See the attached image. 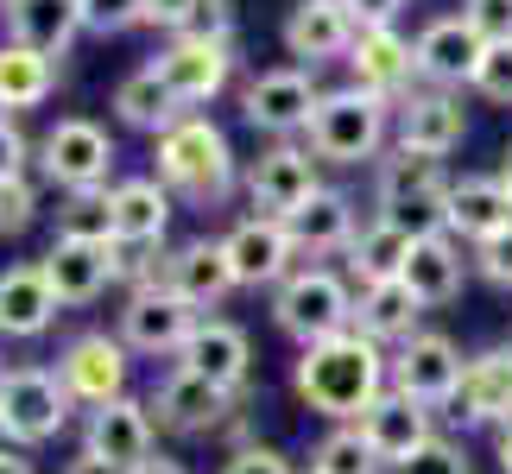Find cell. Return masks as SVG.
Here are the masks:
<instances>
[{
  "label": "cell",
  "mask_w": 512,
  "mask_h": 474,
  "mask_svg": "<svg viewBox=\"0 0 512 474\" xmlns=\"http://www.w3.org/2000/svg\"><path fill=\"white\" fill-rule=\"evenodd\" d=\"M26 158H32V140L19 133V121H13V114H0V184L26 177Z\"/></svg>",
  "instance_id": "7dc6e473"
},
{
  "label": "cell",
  "mask_w": 512,
  "mask_h": 474,
  "mask_svg": "<svg viewBox=\"0 0 512 474\" xmlns=\"http://www.w3.org/2000/svg\"><path fill=\"white\" fill-rule=\"evenodd\" d=\"M32 222H38V190H32V177L0 184V234H26Z\"/></svg>",
  "instance_id": "f35d334b"
},
{
  "label": "cell",
  "mask_w": 512,
  "mask_h": 474,
  "mask_svg": "<svg viewBox=\"0 0 512 474\" xmlns=\"http://www.w3.org/2000/svg\"><path fill=\"white\" fill-rule=\"evenodd\" d=\"M512 228V196L500 177H456L449 184V241H494V234Z\"/></svg>",
  "instance_id": "4316f807"
},
{
  "label": "cell",
  "mask_w": 512,
  "mask_h": 474,
  "mask_svg": "<svg viewBox=\"0 0 512 474\" xmlns=\"http://www.w3.org/2000/svg\"><path fill=\"white\" fill-rule=\"evenodd\" d=\"M64 474H121V468H108V462H95V456H76Z\"/></svg>",
  "instance_id": "f5cc1de1"
},
{
  "label": "cell",
  "mask_w": 512,
  "mask_h": 474,
  "mask_svg": "<svg viewBox=\"0 0 512 474\" xmlns=\"http://www.w3.org/2000/svg\"><path fill=\"white\" fill-rule=\"evenodd\" d=\"M411 57H418V76L430 89H475V70L487 57V38L468 26L462 13H443L411 38Z\"/></svg>",
  "instance_id": "7c38bea8"
},
{
  "label": "cell",
  "mask_w": 512,
  "mask_h": 474,
  "mask_svg": "<svg viewBox=\"0 0 512 474\" xmlns=\"http://www.w3.org/2000/svg\"><path fill=\"white\" fill-rule=\"evenodd\" d=\"M354 38H361V26H354V13L342 0H298V7L285 13V51L298 57V64H329V57L348 64Z\"/></svg>",
  "instance_id": "603a6c76"
},
{
  "label": "cell",
  "mask_w": 512,
  "mask_h": 474,
  "mask_svg": "<svg viewBox=\"0 0 512 474\" xmlns=\"http://www.w3.org/2000/svg\"><path fill=\"white\" fill-rule=\"evenodd\" d=\"M399 285L418 298L424 310H443L462 298V247L449 234H430V241H411V260L399 272Z\"/></svg>",
  "instance_id": "f546056e"
},
{
  "label": "cell",
  "mask_w": 512,
  "mask_h": 474,
  "mask_svg": "<svg viewBox=\"0 0 512 474\" xmlns=\"http://www.w3.org/2000/svg\"><path fill=\"white\" fill-rule=\"evenodd\" d=\"M177 367L196 373V380H209V386H222V392H241L247 373H253L247 329L241 323H222V316H203L196 335L184 342V354H177Z\"/></svg>",
  "instance_id": "ffe728a7"
},
{
  "label": "cell",
  "mask_w": 512,
  "mask_h": 474,
  "mask_svg": "<svg viewBox=\"0 0 512 474\" xmlns=\"http://www.w3.org/2000/svg\"><path fill=\"white\" fill-rule=\"evenodd\" d=\"M203 310H190L184 298H171L165 285H146V291H127L121 304V342L127 354H184V342L196 335Z\"/></svg>",
  "instance_id": "9c48e42d"
},
{
  "label": "cell",
  "mask_w": 512,
  "mask_h": 474,
  "mask_svg": "<svg viewBox=\"0 0 512 474\" xmlns=\"http://www.w3.org/2000/svg\"><path fill=\"white\" fill-rule=\"evenodd\" d=\"M494 177H500V184H506V196H512V146L500 152V171H494Z\"/></svg>",
  "instance_id": "11a10c76"
},
{
  "label": "cell",
  "mask_w": 512,
  "mask_h": 474,
  "mask_svg": "<svg viewBox=\"0 0 512 474\" xmlns=\"http://www.w3.org/2000/svg\"><path fill=\"white\" fill-rule=\"evenodd\" d=\"M462 19L487 38V45H506L512 38V0H462Z\"/></svg>",
  "instance_id": "7bdbcfd3"
},
{
  "label": "cell",
  "mask_w": 512,
  "mask_h": 474,
  "mask_svg": "<svg viewBox=\"0 0 512 474\" xmlns=\"http://www.w3.org/2000/svg\"><path fill=\"white\" fill-rule=\"evenodd\" d=\"M449 418L456 424H512V348H487L475 354V361L462 367V386H456V399H449Z\"/></svg>",
  "instance_id": "44dd1931"
},
{
  "label": "cell",
  "mask_w": 512,
  "mask_h": 474,
  "mask_svg": "<svg viewBox=\"0 0 512 474\" xmlns=\"http://www.w3.org/2000/svg\"><path fill=\"white\" fill-rule=\"evenodd\" d=\"M348 70H354V89H367V95H380V102L399 108L411 95L418 57H411V38H399V26H367L348 51Z\"/></svg>",
  "instance_id": "d6986e66"
},
{
  "label": "cell",
  "mask_w": 512,
  "mask_h": 474,
  "mask_svg": "<svg viewBox=\"0 0 512 474\" xmlns=\"http://www.w3.org/2000/svg\"><path fill=\"white\" fill-rule=\"evenodd\" d=\"M38 165L57 190H108V171H114V140L108 127L83 121V114H70V121H57L45 140H38Z\"/></svg>",
  "instance_id": "52a82bcc"
},
{
  "label": "cell",
  "mask_w": 512,
  "mask_h": 474,
  "mask_svg": "<svg viewBox=\"0 0 512 474\" xmlns=\"http://www.w3.org/2000/svg\"><path fill=\"white\" fill-rule=\"evenodd\" d=\"M272 323H279L298 348H317L329 335L354 329V291H348L342 272H329V266H298L279 291H272Z\"/></svg>",
  "instance_id": "277c9868"
},
{
  "label": "cell",
  "mask_w": 512,
  "mask_h": 474,
  "mask_svg": "<svg viewBox=\"0 0 512 474\" xmlns=\"http://www.w3.org/2000/svg\"><path fill=\"white\" fill-rule=\"evenodd\" d=\"M7 373H13V367H7V361H0V386H7Z\"/></svg>",
  "instance_id": "9f6ffc18"
},
{
  "label": "cell",
  "mask_w": 512,
  "mask_h": 474,
  "mask_svg": "<svg viewBox=\"0 0 512 474\" xmlns=\"http://www.w3.org/2000/svg\"><path fill=\"white\" fill-rule=\"evenodd\" d=\"M57 310H64V304L51 298L38 260L0 272V335H7V342H32V335H45L57 323Z\"/></svg>",
  "instance_id": "83f0119b"
},
{
  "label": "cell",
  "mask_w": 512,
  "mask_h": 474,
  "mask_svg": "<svg viewBox=\"0 0 512 474\" xmlns=\"http://www.w3.org/2000/svg\"><path fill=\"white\" fill-rule=\"evenodd\" d=\"M114 114H121L127 127H140V133H152V140H159V133H171V127L184 121L190 108L177 102V95L165 89V76H159V70L146 64V70H133L127 83L114 89Z\"/></svg>",
  "instance_id": "1f68e13d"
},
{
  "label": "cell",
  "mask_w": 512,
  "mask_h": 474,
  "mask_svg": "<svg viewBox=\"0 0 512 474\" xmlns=\"http://www.w3.org/2000/svg\"><path fill=\"white\" fill-rule=\"evenodd\" d=\"M228 247V266H234V285H272L279 291L291 272H298V241H291L285 222H272V215H247V222H234L222 234Z\"/></svg>",
  "instance_id": "8fae6325"
},
{
  "label": "cell",
  "mask_w": 512,
  "mask_h": 474,
  "mask_svg": "<svg viewBox=\"0 0 512 474\" xmlns=\"http://www.w3.org/2000/svg\"><path fill=\"white\" fill-rule=\"evenodd\" d=\"M462 367H468L462 348L449 342V335L424 329L392 354V392L418 399L424 411H449V399H456V386H462Z\"/></svg>",
  "instance_id": "ba28073f"
},
{
  "label": "cell",
  "mask_w": 512,
  "mask_h": 474,
  "mask_svg": "<svg viewBox=\"0 0 512 474\" xmlns=\"http://www.w3.org/2000/svg\"><path fill=\"white\" fill-rule=\"evenodd\" d=\"M70 424V392L51 367H13L0 386V437L13 449H38Z\"/></svg>",
  "instance_id": "5b68a950"
},
{
  "label": "cell",
  "mask_w": 512,
  "mask_h": 474,
  "mask_svg": "<svg viewBox=\"0 0 512 474\" xmlns=\"http://www.w3.org/2000/svg\"><path fill=\"white\" fill-rule=\"evenodd\" d=\"M392 133V102L367 89H329L317 114H310L304 140H310V158H323V165H380V146Z\"/></svg>",
  "instance_id": "3957f363"
},
{
  "label": "cell",
  "mask_w": 512,
  "mask_h": 474,
  "mask_svg": "<svg viewBox=\"0 0 512 474\" xmlns=\"http://www.w3.org/2000/svg\"><path fill=\"white\" fill-rule=\"evenodd\" d=\"M475 272H481L487 285L512 291V228H506V234H494V241H481V247H475Z\"/></svg>",
  "instance_id": "f6af8a7d"
},
{
  "label": "cell",
  "mask_w": 512,
  "mask_h": 474,
  "mask_svg": "<svg viewBox=\"0 0 512 474\" xmlns=\"http://www.w3.org/2000/svg\"><path fill=\"white\" fill-rule=\"evenodd\" d=\"M317 158H310V146H272L253 158V171H247V196H253V209L272 215V222H285V215H298L310 196H317Z\"/></svg>",
  "instance_id": "5bb4252c"
},
{
  "label": "cell",
  "mask_w": 512,
  "mask_h": 474,
  "mask_svg": "<svg viewBox=\"0 0 512 474\" xmlns=\"http://www.w3.org/2000/svg\"><path fill=\"white\" fill-rule=\"evenodd\" d=\"M411 260V241L399 228H386V222H367L361 234H354V247H348V272H354V285H386V279H399Z\"/></svg>",
  "instance_id": "836d02e7"
},
{
  "label": "cell",
  "mask_w": 512,
  "mask_h": 474,
  "mask_svg": "<svg viewBox=\"0 0 512 474\" xmlns=\"http://www.w3.org/2000/svg\"><path fill=\"white\" fill-rule=\"evenodd\" d=\"M159 184L171 196H184V203H196V209L228 203V190H234L228 133L215 121H203V114H184L171 133H159Z\"/></svg>",
  "instance_id": "7a4b0ae2"
},
{
  "label": "cell",
  "mask_w": 512,
  "mask_h": 474,
  "mask_svg": "<svg viewBox=\"0 0 512 474\" xmlns=\"http://www.w3.org/2000/svg\"><path fill=\"white\" fill-rule=\"evenodd\" d=\"M430 418H437V411H424L418 399H405V392H380V399L367 405V418H361V437H367V449L373 456H380V468H392L399 474L411 456H418V449L437 437V430H430Z\"/></svg>",
  "instance_id": "e0dca14e"
},
{
  "label": "cell",
  "mask_w": 512,
  "mask_h": 474,
  "mask_svg": "<svg viewBox=\"0 0 512 474\" xmlns=\"http://www.w3.org/2000/svg\"><path fill=\"white\" fill-rule=\"evenodd\" d=\"M285 228H291V241H298V253H348L354 234H361V215H354V203L342 190L323 184L298 215H285Z\"/></svg>",
  "instance_id": "4dcf8cb0"
},
{
  "label": "cell",
  "mask_w": 512,
  "mask_h": 474,
  "mask_svg": "<svg viewBox=\"0 0 512 474\" xmlns=\"http://www.w3.org/2000/svg\"><path fill=\"white\" fill-rule=\"evenodd\" d=\"M83 456L121 468V474L146 468L152 456H159V424H152V405H140V399H114V405H102V411H89Z\"/></svg>",
  "instance_id": "30bf717a"
},
{
  "label": "cell",
  "mask_w": 512,
  "mask_h": 474,
  "mask_svg": "<svg viewBox=\"0 0 512 474\" xmlns=\"http://www.w3.org/2000/svg\"><path fill=\"white\" fill-rule=\"evenodd\" d=\"M190 13H196V0H140V26H159L171 38L190 32Z\"/></svg>",
  "instance_id": "c3c4849f"
},
{
  "label": "cell",
  "mask_w": 512,
  "mask_h": 474,
  "mask_svg": "<svg viewBox=\"0 0 512 474\" xmlns=\"http://www.w3.org/2000/svg\"><path fill=\"white\" fill-rule=\"evenodd\" d=\"M57 89V64L51 57H38V51H26V45H0V108L7 114H19V108H38L45 95Z\"/></svg>",
  "instance_id": "d6a6232c"
},
{
  "label": "cell",
  "mask_w": 512,
  "mask_h": 474,
  "mask_svg": "<svg viewBox=\"0 0 512 474\" xmlns=\"http://www.w3.org/2000/svg\"><path fill=\"white\" fill-rule=\"evenodd\" d=\"M475 89L487 95V102L512 108V38H506V45H487L481 70H475Z\"/></svg>",
  "instance_id": "ab89813d"
},
{
  "label": "cell",
  "mask_w": 512,
  "mask_h": 474,
  "mask_svg": "<svg viewBox=\"0 0 512 474\" xmlns=\"http://www.w3.org/2000/svg\"><path fill=\"white\" fill-rule=\"evenodd\" d=\"M399 474H475V468H468V449H462V443L430 437V443H424V449H418V456H411Z\"/></svg>",
  "instance_id": "60d3db41"
},
{
  "label": "cell",
  "mask_w": 512,
  "mask_h": 474,
  "mask_svg": "<svg viewBox=\"0 0 512 474\" xmlns=\"http://www.w3.org/2000/svg\"><path fill=\"white\" fill-rule=\"evenodd\" d=\"M380 215L373 222L399 228L405 241H430V234H449V184L437 190H411V196H386V203H373Z\"/></svg>",
  "instance_id": "e575fe53"
},
{
  "label": "cell",
  "mask_w": 512,
  "mask_h": 474,
  "mask_svg": "<svg viewBox=\"0 0 512 474\" xmlns=\"http://www.w3.org/2000/svg\"><path fill=\"white\" fill-rule=\"evenodd\" d=\"M291 386L298 399L329 424H361L367 405L392 386V354L380 342H367L361 329H342L329 342L304 348L298 367H291Z\"/></svg>",
  "instance_id": "6da1fadb"
},
{
  "label": "cell",
  "mask_w": 512,
  "mask_h": 474,
  "mask_svg": "<svg viewBox=\"0 0 512 474\" xmlns=\"http://www.w3.org/2000/svg\"><path fill=\"white\" fill-rule=\"evenodd\" d=\"M159 285L171 298H184L190 310H209L234 291V266H228V247L222 241H184L177 253L159 260Z\"/></svg>",
  "instance_id": "7402d4cb"
},
{
  "label": "cell",
  "mask_w": 512,
  "mask_h": 474,
  "mask_svg": "<svg viewBox=\"0 0 512 474\" xmlns=\"http://www.w3.org/2000/svg\"><path fill=\"white\" fill-rule=\"evenodd\" d=\"M133 474H190V468H184V462H171V456H152L146 468H133Z\"/></svg>",
  "instance_id": "db71d44e"
},
{
  "label": "cell",
  "mask_w": 512,
  "mask_h": 474,
  "mask_svg": "<svg viewBox=\"0 0 512 474\" xmlns=\"http://www.w3.org/2000/svg\"><path fill=\"white\" fill-rule=\"evenodd\" d=\"M184 38H215V45H234V0H196Z\"/></svg>",
  "instance_id": "ee69618b"
},
{
  "label": "cell",
  "mask_w": 512,
  "mask_h": 474,
  "mask_svg": "<svg viewBox=\"0 0 512 474\" xmlns=\"http://www.w3.org/2000/svg\"><path fill=\"white\" fill-rule=\"evenodd\" d=\"M83 7V32H127V26H140V0H76Z\"/></svg>",
  "instance_id": "b9f144b4"
},
{
  "label": "cell",
  "mask_w": 512,
  "mask_h": 474,
  "mask_svg": "<svg viewBox=\"0 0 512 474\" xmlns=\"http://www.w3.org/2000/svg\"><path fill=\"white\" fill-rule=\"evenodd\" d=\"M342 7L354 13V26L367 32V26H392V19L405 13V0H342Z\"/></svg>",
  "instance_id": "681fc988"
},
{
  "label": "cell",
  "mask_w": 512,
  "mask_h": 474,
  "mask_svg": "<svg viewBox=\"0 0 512 474\" xmlns=\"http://www.w3.org/2000/svg\"><path fill=\"white\" fill-rule=\"evenodd\" d=\"M0 13H7L13 45L51 57V64L76 45V32H83V7H76V0H0Z\"/></svg>",
  "instance_id": "cb8c5ba5"
},
{
  "label": "cell",
  "mask_w": 512,
  "mask_h": 474,
  "mask_svg": "<svg viewBox=\"0 0 512 474\" xmlns=\"http://www.w3.org/2000/svg\"><path fill=\"white\" fill-rule=\"evenodd\" d=\"M152 70L165 76V89L184 108H203L228 89L234 76V45H215V38H171V45L152 57Z\"/></svg>",
  "instance_id": "9a60e30c"
},
{
  "label": "cell",
  "mask_w": 512,
  "mask_h": 474,
  "mask_svg": "<svg viewBox=\"0 0 512 474\" xmlns=\"http://www.w3.org/2000/svg\"><path fill=\"white\" fill-rule=\"evenodd\" d=\"M57 304H95L114 285V247H83V241H51V253L38 260Z\"/></svg>",
  "instance_id": "d4e9b609"
},
{
  "label": "cell",
  "mask_w": 512,
  "mask_h": 474,
  "mask_svg": "<svg viewBox=\"0 0 512 474\" xmlns=\"http://www.w3.org/2000/svg\"><path fill=\"white\" fill-rule=\"evenodd\" d=\"M494 462H500V474H512V424H500V443H494Z\"/></svg>",
  "instance_id": "816d5d0a"
},
{
  "label": "cell",
  "mask_w": 512,
  "mask_h": 474,
  "mask_svg": "<svg viewBox=\"0 0 512 474\" xmlns=\"http://www.w3.org/2000/svg\"><path fill=\"white\" fill-rule=\"evenodd\" d=\"M424 304L411 298V291L399 279H386V285H361L354 291V329L367 335V342H380V348H405L411 335H424Z\"/></svg>",
  "instance_id": "f1b7e54d"
},
{
  "label": "cell",
  "mask_w": 512,
  "mask_h": 474,
  "mask_svg": "<svg viewBox=\"0 0 512 474\" xmlns=\"http://www.w3.org/2000/svg\"><path fill=\"white\" fill-rule=\"evenodd\" d=\"M114 203V247H159L171 228V190L159 177H121L108 190Z\"/></svg>",
  "instance_id": "484cf974"
},
{
  "label": "cell",
  "mask_w": 512,
  "mask_h": 474,
  "mask_svg": "<svg viewBox=\"0 0 512 474\" xmlns=\"http://www.w3.org/2000/svg\"><path fill=\"white\" fill-rule=\"evenodd\" d=\"M317 83H310V70H266V76H253V83L241 89V114H247V127H260V133H279V140H291V133H304L310 127V114H317Z\"/></svg>",
  "instance_id": "4fadbf2b"
},
{
  "label": "cell",
  "mask_w": 512,
  "mask_h": 474,
  "mask_svg": "<svg viewBox=\"0 0 512 474\" xmlns=\"http://www.w3.org/2000/svg\"><path fill=\"white\" fill-rule=\"evenodd\" d=\"M222 474H298L279 449H266V443H241L234 456L222 462Z\"/></svg>",
  "instance_id": "bcb514c9"
},
{
  "label": "cell",
  "mask_w": 512,
  "mask_h": 474,
  "mask_svg": "<svg viewBox=\"0 0 512 474\" xmlns=\"http://www.w3.org/2000/svg\"><path fill=\"white\" fill-rule=\"evenodd\" d=\"M228 411H234V392L196 380L184 367H171L159 380V392H152V424L177 430V437H209V430L228 424Z\"/></svg>",
  "instance_id": "ac0fdd59"
},
{
  "label": "cell",
  "mask_w": 512,
  "mask_h": 474,
  "mask_svg": "<svg viewBox=\"0 0 512 474\" xmlns=\"http://www.w3.org/2000/svg\"><path fill=\"white\" fill-rule=\"evenodd\" d=\"M57 241L114 247V203H108V190H70L64 203H57Z\"/></svg>",
  "instance_id": "d590c367"
},
{
  "label": "cell",
  "mask_w": 512,
  "mask_h": 474,
  "mask_svg": "<svg viewBox=\"0 0 512 474\" xmlns=\"http://www.w3.org/2000/svg\"><path fill=\"white\" fill-rule=\"evenodd\" d=\"M127 342L121 335H108V329H89V335H76V342L57 354V386L70 392V405H89V411H102L114 399H127Z\"/></svg>",
  "instance_id": "8992f818"
},
{
  "label": "cell",
  "mask_w": 512,
  "mask_h": 474,
  "mask_svg": "<svg viewBox=\"0 0 512 474\" xmlns=\"http://www.w3.org/2000/svg\"><path fill=\"white\" fill-rule=\"evenodd\" d=\"M437 184H443V158H430V152L392 146L380 165H373V203H386V196H411V190H437Z\"/></svg>",
  "instance_id": "8d00e7d4"
},
{
  "label": "cell",
  "mask_w": 512,
  "mask_h": 474,
  "mask_svg": "<svg viewBox=\"0 0 512 474\" xmlns=\"http://www.w3.org/2000/svg\"><path fill=\"white\" fill-rule=\"evenodd\" d=\"M310 474H380V456L367 449L361 424H336L310 456Z\"/></svg>",
  "instance_id": "74e56055"
},
{
  "label": "cell",
  "mask_w": 512,
  "mask_h": 474,
  "mask_svg": "<svg viewBox=\"0 0 512 474\" xmlns=\"http://www.w3.org/2000/svg\"><path fill=\"white\" fill-rule=\"evenodd\" d=\"M0 474H38L26 449H13V443H0Z\"/></svg>",
  "instance_id": "f907efd6"
},
{
  "label": "cell",
  "mask_w": 512,
  "mask_h": 474,
  "mask_svg": "<svg viewBox=\"0 0 512 474\" xmlns=\"http://www.w3.org/2000/svg\"><path fill=\"white\" fill-rule=\"evenodd\" d=\"M392 127H399V146L405 152H456L462 133H468V108L456 89H411L399 108H392Z\"/></svg>",
  "instance_id": "2e32d148"
}]
</instances>
